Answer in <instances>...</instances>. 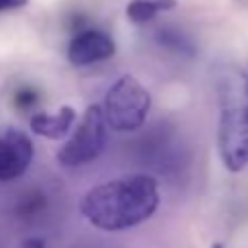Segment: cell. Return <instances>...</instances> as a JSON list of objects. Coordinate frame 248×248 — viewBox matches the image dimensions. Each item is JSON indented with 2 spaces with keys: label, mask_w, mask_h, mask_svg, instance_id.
Segmentation results:
<instances>
[{
  "label": "cell",
  "mask_w": 248,
  "mask_h": 248,
  "mask_svg": "<svg viewBox=\"0 0 248 248\" xmlns=\"http://www.w3.org/2000/svg\"><path fill=\"white\" fill-rule=\"evenodd\" d=\"M159 205L161 192L153 176L126 174L92 187L78 202V211L100 231H124L153 218Z\"/></svg>",
  "instance_id": "cell-1"
},
{
  "label": "cell",
  "mask_w": 248,
  "mask_h": 248,
  "mask_svg": "<svg viewBox=\"0 0 248 248\" xmlns=\"http://www.w3.org/2000/svg\"><path fill=\"white\" fill-rule=\"evenodd\" d=\"M218 94L220 159L229 172H242L248 166V72L237 68L224 70Z\"/></svg>",
  "instance_id": "cell-2"
},
{
  "label": "cell",
  "mask_w": 248,
  "mask_h": 248,
  "mask_svg": "<svg viewBox=\"0 0 248 248\" xmlns=\"http://www.w3.org/2000/svg\"><path fill=\"white\" fill-rule=\"evenodd\" d=\"M105 118L113 131L133 133L141 128L150 111V94L135 77L124 74L105 96Z\"/></svg>",
  "instance_id": "cell-3"
},
{
  "label": "cell",
  "mask_w": 248,
  "mask_h": 248,
  "mask_svg": "<svg viewBox=\"0 0 248 248\" xmlns=\"http://www.w3.org/2000/svg\"><path fill=\"white\" fill-rule=\"evenodd\" d=\"M107 118L100 105H90L78 122L77 131L68 141L59 148L57 161L63 168H78L92 163L100 157L105 144H107Z\"/></svg>",
  "instance_id": "cell-4"
},
{
  "label": "cell",
  "mask_w": 248,
  "mask_h": 248,
  "mask_svg": "<svg viewBox=\"0 0 248 248\" xmlns=\"http://www.w3.org/2000/svg\"><path fill=\"white\" fill-rule=\"evenodd\" d=\"M35 157L33 140L20 128L0 131V181H16L29 170Z\"/></svg>",
  "instance_id": "cell-5"
},
{
  "label": "cell",
  "mask_w": 248,
  "mask_h": 248,
  "mask_svg": "<svg viewBox=\"0 0 248 248\" xmlns=\"http://www.w3.org/2000/svg\"><path fill=\"white\" fill-rule=\"evenodd\" d=\"M116 55V42L105 31L85 29L77 33L68 44V61L77 68L105 61Z\"/></svg>",
  "instance_id": "cell-6"
},
{
  "label": "cell",
  "mask_w": 248,
  "mask_h": 248,
  "mask_svg": "<svg viewBox=\"0 0 248 248\" xmlns=\"http://www.w3.org/2000/svg\"><path fill=\"white\" fill-rule=\"evenodd\" d=\"M74 120H77L74 107L63 105V107H59L55 113H35L29 120V124L35 135L50 137V140H61V137L68 135L70 128L74 126Z\"/></svg>",
  "instance_id": "cell-7"
},
{
  "label": "cell",
  "mask_w": 248,
  "mask_h": 248,
  "mask_svg": "<svg viewBox=\"0 0 248 248\" xmlns=\"http://www.w3.org/2000/svg\"><path fill=\"white\" fill-rule=\"evenodd\" d=\"M174 7L176 0H131L126 4V16L133 24H144L159 13L172 11Z\"/></svg>",
  "instance_id": "cell-8"
},
{
  "label": "cell",
  "mask_w": 248,
  "mask_h": 248,
  "mask_svg": "<svg viewBox=\"0 0 248 248\" xmlns=\"http://www.w3.org/2000/svg\"><path fill=\"white\" fill-rule=\"evenodd\" d=\"M17 248H48L46 242L39 240V237H29V240H24Z\"/></svg>",
  "instance_id": "cell-9"
},
{
  "label": "cell",
  "mask_w": 248,
  "mask_h": 248,
  "mask_svg": "<svg viewBox=\"0 0 248 248\" xmlns=\"http://www.w3.org/2000/svg\"><path fill=\"white\" fill-rule=\"evenodd\" d=\"M29 0H0V11H7V9H17L24 7Z\"/></svg>",
  "instance_id": "cell-10"
},
{
  "label": "cell",
  "mask_w": 248,
  "mask_h": 248,
  "mask_svg": "<svg viewBox=\"0 0 248 248\" xmlns=\"http://www.w3.org/2000/svg\"><path fill=\"white\" fill-rule=\"evenodd\" d=\"M211 248H227V246L220 244V242H216V244H211Z\"/></svg>",
  "instance_id": "cell-11"
}]
</instances>
